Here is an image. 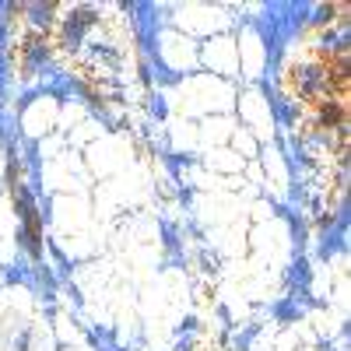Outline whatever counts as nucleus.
<instances>
[{"label":"nucleus","mask_w":351,"mask_h":351,"mask_svg":"<svg viewBox=\"0 0 351 351\" xmlns=\"http://www.w3.org/2000/svg\"><path fill=\"white\" fill-rule=\"evenodd\" d=\"M14 200H18V211H25V236H28V253L39 256L43 250V225H39V211L36 204L28 200V193L21 186H14Z\"/></svg>","instance_id":"nucleus-1"}]
</instances>
